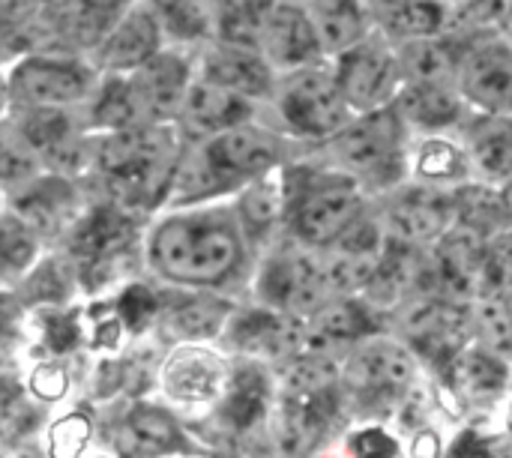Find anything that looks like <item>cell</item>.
<instances>
[{
    "instance_id": "f1b7e54d",
    "label": "cell",
    "mask_w": 512,
    "mask_h": 458,
    "mask_svg": "<svg viewBox=\"0 0 512 458\" xmlns=\"http://www.w3.org/2000/svg\"><path fill=\"white\" fill-rule=\"evenodd\" d=\"M396 111L423 129H444L462 117V99L453 87L405 84L396 96Z\"/></svg>"
},
{
    "instance_id": "f546056e",
    "label": "cell",
    "mask_w": 512,
    "mask_h": 458,
    "mask_svg": "<svg viewBox=\"0 0 512 458\" xmlns=\"http://www.w3.org/2000/svg\"><path fill=\"white\" fill-rule=\"evenodd\" d=\"M306 12L315 24L321 51L342 57L366 39V9L357 3H312Z\"/></svg>"
},
{
    "instance_id": "5bb4252c",
    "label": "cell",
    "mask_w": 512,
    "mask_h": 458,
    "mask_svg": "<svg viewBox=\"0 0 512 458\" xmlns=\"http://www.w3.org/2000/svg\"><path fill=\"white\" fill-rule=\"evenodd\" d=\"M21 141L66 174L81 171L90 159L96 162V150L90 153V147L75 135V126L63 108H33L21 120Z\"/></svg>"
},
{
    "instance_id": "f35d334b",
    "label": "cell",
    "mask_w": 512,
    "mask_h": 458,
    "mask_svg": "<svg viewBox=\"0 0 512 458\" xmlns=\"http://www.w3.org/2000/svg\"><path fill=\"white\" fill-rule=\"evenodd\" d=\"M339 384V366L315 351L303 354L288 363L285 369V396H315V393H330Z\"/></svg>"
},
{
    "instance_id": "8992f818",
    "label": "cell",
    "mask_w": 512,
    "mask_h": 458,
    "mask_svg": "<svg viewBox=\"0 0 512 458\" xmlns=\"http://www.w3.org/2000/svg\"><path fill=\"white\" fill-rule=\"evenodd\" d=\"M282 114L303 135H339L345 129L348 102L336 75L303 69L282 90Z\"/></svg>"
},
{
    "instance_id": "277c9868",
    "label": "cell",
    "mask_w": 512,
    "mask_h": 458,
    "mask_svg": "<svg viewBox=\"0 0 512 458\" xmlns=\"http://www.w3.org/2000/svg\"><path fill=\"white\" fill-rule=\"evenodd\" d=\"M402 132V114L396 111V105H387L348 123L336 135L333 150L342 165H348L360 177L390 180L396 177L402 162Z\"/></svg>"
},
{
    "instance_id": "1f68e13d",
    "label": "cell",
    "mask_w": 512,
    "mask_h": 458,
    "mask_svg": "<svg viewBox=\"0 0 512 458\" xmlns=\"http://www.w3.org/2000/svg\"><path fill=\"white\" fill-rule=\"evenodd\" d=\"M453 201H456V213H459L456 225L471 228L483 240H492V237L510 231L507 222H512V216L507 201H504V192H495L489 186H465L453 195Z\"/></svg>"
},
{
    "instance_id": "9a60e30c",
    "label": "cell",
    "mask_w": 512,
    "mask_h": 458,
    "mask_svg": "<svg viewBox=\"0 0 512 458\" xmlns=\"http://www.w3.org/2000/svg\"><path fill=\"white\" fill-rule=\"evenodd\" d=\"M459 87L483 111L495 117L512 114V45L489 42L471 51Z\"/></svg>"
},
{
    "instance_id": "e575fe53",
    "label": "cell",
    "mask_w": 512,
    "mask_h": 458,
    "mask_svg": "<svg viewBox=\"0 0 512 458\" xmlns=\"http://www.w3.org/2000/svg\"><path fill=\"white\" fill-rule=\"evenodd\" d=\"M471 156L489 177L512 180V117H486L471 129Z\"/></svg>"
},
{
    "instance_id": "ba28073f",
    "label": "cell",
    "mask_w": 512,
    "mask_h": 458,
    "mask_svg": "<svg viewBox=\"0 0 512 458\" xmlns=\"http://www.w3.org/2000/svg\"><path fill=\"white\" fill-rule=\"evenodd\" d=\"M327 273L324 264H318L309 255H279L270 258L261 270L258 291L264 303L285 315H309L324 306L327 294Z\"/></svg>"
},
{
    "instance_id": "7402d4cb",
    "label": "cell",
    "mask_w": 512,
    "mask_h": 458,
    "mask_svg": "<svg viewBox=\"0 0 512 458\" xmlns=\"http://www.w3.org/2000/svg\"><path fill=\"white\" fill-rule=\"evenodd\" d=\"M159 54V18L153 9L132 6L99 51V63L111 72H138Z\"/></svg>"
},
{
    "instance_id": "7c38bea8",
    "label": "cell",
    "mask_w": 512,
    "mask_h": 458,
    "mask_svg": "<svg viewBox=\"0 0 512 458\" xmlns=\"http://www.w3.org/2000/svg\"><path fill=\"white\" fill-rule=\"evenodd\" d=\"M405 330H408L411 345L423 357L450 369V363L465 351V336L471 333V318L462 306L429 300L408 315Z\"/></svg>"
},
{
    "instance_id": "816d5d0a",
    "label": "cell",
    "mask_w": 512,
    "mask_h": 458,
    "mask_svg": "<svg viewBox=\"0 0 512 458\" xmlns=\"http://www.w3.org/2000/svg\"><path fill=\"white\" fill-rule=\"evenodd\" d=\"M33 174V159L24 153V144L15 147L12 141H6L3 147V180L6 186H15L18 180H27Z\"/></svg>"
},
{
    "instance_id": "44dd1931",
    "label": "cell",
    "mask_w": 512,
    "mask_h": 458,
    "mask_svg": "<svg viewBox=\"0 0 512 458\" xmlns=\"http://www.w3.org/2000/svg\"><path fill=\"white\" fill-rule=\"evenodd\" d=\"M225 381V366L204 348H180L162 369V387L174 402L198 405L216 399Z\"/></svg>"
},
{
    "instance_id": "83f0119b",
    "label": "cell",
    "mask_w": 512,
    "mask_h": 458,
    "mask_svg": "<svg viewBox=\"0 0 512 458\" xmlns=\"http://www.w3.org/2000/svg\"><path fill=\"white\" fill-rule=\"evenodd\" d=\"M18 219L30 231H57L75 210V192L63 180H39L30 183L18 198Z\"/></svg>"
},
{
    "instance_id": "836d02e7",
    "label": "cell",
    "mask_w": 512,
    "mask_h": 458,
    "mask_svg": "<svg viewBox=\"0 0 512 458\" xmlns=\"http://www.w3.org/2000/svg\"><path fill=\"white\" fill-rule=\"evenodd\" d=\"M267 399H270L267 375L258 366H243V369H237V375L231 381V390L225 396L222 414L231 423V429L243 432V429H252L264 417Z\"/></svg>"
},
{
    "instance_id": "cb8c5ba5",
    "label": "cell",
    "mask_w": 512,
    "mask_h": 458,
    "mask_svg": "<svg viewBox=\"0 0 512 458\" xmlns=\"http://www.w3.org/2000/svg\"><path fill=\"white\" fill-rule=\"evenodd\" d=\"M204 81L225 87L231 93H240L246 99L264 96L273 87V75H270L267 60L255 51H243V48H231V45H222V48L207 54Z\"/></svg>"
},
{
    "instance_id": "db71d44e",
    "label": "cell",
    "mask_w": 512,
    "mask_h": 458,
    "mask_svg": "<svg viewBox=\"0 0 512 458\" xmlns=\"http://www.w3.org/2000/svg\"><path fill=\"white\" fill-rule=\"evenodd\" d=\"M441 453V441L435 432H420L414 447H411V458H438Z\"/></svg>"
},
{
    "instance_id": "d590c367",
    "label": "cell",
    "mask_w": 512,
    "mask_h": 458,
    "mask_svg": "<svg viewBox=\"0 0 512 458\" xmlns=\"http://www.w3.org/2000/svg\"><path fill=\"white\" fill-rule=\"evenodd\" d=\"M90 117H93V126H102L111 135L114 132H126V129L147 126L144 123V114L138 108L132 81L129 78H120V75H111L102 84V90H99V96H96V102L90 108Z\"/></svg>"
},
{
    "instance_id": "b9f144b4",
    "label": "cell",
    "mask_w": 512,
    "mask_h": 458,
    "mask_svg": "<svg viewBox=\"0 0 512 458\" xmlns=\"http://www.w3.org/2000/svg\"><path fill=\"white\" fill-rule=\"evenodd\" d=\"M477 327L492 354L501 360L512 357V306L504 297H486L477 312Z\"/></svg>"
},
{
    "instance_id": "603a6c76",
    "label": "cell",
    "mask_w": 512,
    "mask_h": 458,
    "mask_svg": "<svg viewBox=\"0 0 512 458\" xmlns=\"http://www.w3.org/2000/svg\"><path fill=\"white\" fill-rule=\"evenodd\" d=\"M396 57L402 72L408 75V84H435V87H453L456 78H462L468 60L462 48H456L450 39L441 36L405 42Z\"/></svg>"
},
{
    "instance_id": "ffe728a7",
    "label": "cell",
    "mask_w": 512,
    "mask_h": 458,
    "mask_svg": "<svg viewBox=\"0 0 512 458\" xmlns=\"http://www.w3.org/2000/svg\"><path fill=\"white\" fill-rule=\"evenodd\" d=\"M336 411H339L336 390L315 393V396H285L282 420H279V444L285 456L312 453L327 435V426L336 417Z\"/></svg>"
},
{
    "instance_id": "4fadbf2b",
    "label": "cell",
    "mask_w": 512,
    "mask_h": 458,
    "mask_svg": "<svg viewBox=\"0 0 512 458\" xmlns=\"http://www.w3.org/2000/svg\"><path fill=\"white\" fill-rule=\"evenodd\" d=\"M129 81H132V90H135V99L147 126L180 114L192 90L186 60H180L177 54H162V51L150 63H144L138 72H132Z\"/></svg>"
},
{
    "instance_id": "e0dca14e",
    "label": "cell",
    "mask_w": 512,
    "mask_h": 458,
    "mask_svg": "<svg viewBox=\"0 0 512 458\" xmlns=\"http://www.w3.org/2000/svg\"><path fill=\"white\" fill-rule=\"evenodd\" d=\"M252 117V102L240 93H231L225 87H216L210 81H198L192 84L186 105L180 111L183 129L195 138H219L231 129L246 126V120Z\"/></svg>"
},
{
    "instance_id": "74e56055",
    "label": "cell",
    "mask_w": 512,
    "mask_h": 458,
    "mask_svg": "<svg viewBox=\"0 0 512 458\" xmlns=\"http://www.w3.org/2000/svg\"><path fill=\"white\" fill-rule=\"evenodd\" d=\"M267 6L270 3H222L219 6V36L231 48L264 51L267 30Z\"/></svg>"
},
{
    "instance_id": "8fae6325",
    "label": "cell",
    "mask_w": 512,
    "mask_h": 458,
    "mask_svg": "<svg viewBox=\"0 0 512 458\" xmlns=\"http://www.w3.org/2000/svg\"><path fill=\"white\" fill-rule=\"evenodd\" d=\"M486 249H489V243L480 234H474L471 228H465V225L450 228L435 243V255H432V267H435L441 294H453V297L483 294Z\"/></svg>"
},
{
    "instance_id": "2e32d148",
    "label": "cell",
    "mask_w": 512,
    "mask_h": 458,
    "mask_svg": "<svg viewBox=\"0 0 512 458\" xmlns=\"http://www.w3.org/2000/svg\"><path fill=\"white\" fill-rule=\"evenodd\" d=\"M453 213H456V201L450 195L417 186L396 201L390 213V237L414 249L438 243L450 231Z\"/></svg>"
},
{
    "instance_id": "bcb514c9",
    "label": "cell",
    "mask_w": 512,
    "mask_h": 458,
    "mask_svg": "<svg viewBox=\"0 0 512 458\" xmlns=\"http://www.w3.org/2000/svg\"><path fill=\"white\" fill-rule=\"evenodd\" d=\"M90 438V420L81 417V414H72L66 420H60L54 429H51V438H48V456L51 458H78L84 444Z\"/></svg>"
},
{
    "instance_id": "7a4b0ae2",
    "label": "cell",
    "mask_w": 512,
    "mask_h": 458,
    "mask_svg": "<svg viewBox=\"0 0 512 458\" xmlns=\"http://www.w3.org/2000/svg\"><path fill=\"white\" fill-rule=\"evenodd\" d=\"M150 258L156 270L174 282L213 285L237 267L240 237L222 213H186L156 228Z\"/></svg>"
},
{
    "instance_id": "d6a6232c",
    "label": "cell",
    "mask_w": 512,
    "mask_h": 458,
    "mask_svg": "<svg viewBox=\"0 0 512 458\" xmlns=\"http://www.w3.org/2000/svg\"><path fill=\"white\" fill-rule=\"evenodd\" d=\"M450 378L462 393L474 399H489L507 387V366L489 348H465L450 363Z\"/></svg>"
},
{
    "instance_id": "ee69618b",
    "label": "cell",
    "mask_w": 512,
    "mask_h": 458,
    "mask_svg": "<svg viewBox=\"0 0 512 458\" xmlns=\"http://www.w3.org/2000/svg\"><path fill=\"white\" fill-rule=\"evenodd\" d=\"M36 231H30L21 219L6 216L3 219V231H0V255H3V267L6 273H21L30 267V261L36 258Z\"/></svg>"
},
{
    "instance_id": "4316f807",
    "label": "cell",
    "mask_w": 512,
    "mask_h": 458,
    "mask_svg": "<svg viewBox=\"0 0 512 458\" xmlns=\"http://www.w3.org/2000/svg\"><path fill=\"white\" fill-rule=\"evenodd\" d=\"M123 12H129L120 3H57L48 6V15L57 30H63L69 39L81 45H96L114 33V27L123 21Z\"/></svg>"
},
{
    "instance_id": "ab89813d",
    "label": "cell",
    "mask_w": 512,
    "mask_h": 458,
    "mask_svg": "<svg viewBox=\"0 0 512 458\" xmlns=\"http://www.w3.org/2000/svg\"><path fill=\"white\" fill-rule=\"evenodd\" d=\"M228 312H231V306L222 303V300L195 297V300L180 303V306L171 312V327H174L177 333H183V336L207 339V336H216V333L225 327Z\"/></svg>"
},
{
    "instance_id": "60d3db41",
    "label": "cell",
    "mask_w": 512,
    "mask_h": 458,
    "mask_svg": "<svg viewBox=\"0 0 512 458\" xmlns=\"http://www.w3.org/2000/svg\"><path fill=\"white\" fill-rule=\"evenodd\" d=\"M282 210H285V189L276 177L255 180L240 198V216L249 231L270 228L282 216Z\"/></svg>"
},
{
    "instance_id": "c3c4849f",
    "label": "cell",
    "mask_w": 512,
    "mask_h": 458,
    "mask_svg": "<svg viewBox=\"0 0 512 458\" xmlns=\"http://www.w3.org/2000/svg\"><path fill=\"white\" fill-rule=\"evenodd\" d=\"M153 312H156V300H153V294H150L147 288H141V285L129 288V291L120 297V318H123L126 327H132V330L144 327V324L153 318Z\"/></svg>"
},
{
    "instance_id": "52a82bcc",
    "label": "cell",
    "mask_w": 512,
    "mask_h": 458,
    "mask_svg": "<svg viewBox=\"0 0 512 458\" xmlns=\"http://www.w3.org/2000/svg\"><path fill=\"white\" fill-rule=\"evenodd\" d=\"M90 72L78 60L63 57H27L9 75V93L33 108H60L81 102L90 93Z\"/></svg>"
},
{
    "instance_id": "ac0fdd59",
    "label": "cell",
    "mask_w": 512,
    "mask_h": 458,
    "mask_svg": "<svg viewBox=\"0 0 512 458\" xmlns=\"http://www.w3.org/2000/svg\"><path fill=\"white\" fill-rule=\"evenodd\" d=\"M411 378H414L411 354L390 342L366 345L360 354H354L345 372L348 387L372 399H390L402 393L411 384Z\"/></svg>"
},
{
    "instance_id": "7bdbcfd3",
    "label": "cell",
    "mask_w": 512,
    "mask_h": 458,
    "mask_svg": "<svg viewBox=\"0 0 512 458\" xmlns=\"http://www.w3.org/2000/svg\"><path fill=\"white\" fill-rule=\"evenodd\" d=\"M417 171L426 177V180H459L465 174V156L456 144L444 141V138H432L423 144L420 150V162H417Z\"/></svg>"
},
{
    "instance_id": "681fc988",
    "label": "cell",
    "mask_w": 512,
    "mask_h": 458,
    "mask_svg": "<svg viewBox=\"0 0 512 458\" xmlns=\"http://www.w3.org/2000/svg\"><path fill=\"white\" fill-rule=\"evenodd\" d=\"M354 458H396L399 444L384 429H363L351 438Z\"/></svg>"
},
{
    "instance_id": "30bf717a",
    "label": "cell",
    "mask_w": 512,
    "mask_h": 458,
    "mask_svg": "<svg viewBox=\"0 0 512 458\" xmlns=\"http://www.w3.org/2000/svg\"><path fill=\"white\" fill-rule=\"evenodd\" d=\"M234 342L252 357L264 360H297L309 348V327L294 315L276 309H252L234 321Z\"/></svg>"
},
{
    "instance_id": "f5cc1de1",
    "label": "cell",
    "mask_w": 512,
    "mask_h": 458,
    "mask_svg": "<svg viewBox=\"0 0 512 458\" xmlns=\"http://www.w3.org/2000/svg\"><path fill=\"white\" fill-rule=\"evenodd\" d=\"M45 339H48V345H51L57 354H60V351H69V348L75 345V339H78V327H75L72 318L54 315V318L45 321Z\"/></svg>"
},
{
    "instance_id": "3957f363",
    "label": "cell",
    "mask_w": 512,
    "mask_h": 458,
    "mask_svg": "<svg viewBox=\"0 0 512 458\" xmlns=\"http://www.w3.org/2000/svg\"><path fill=\"white\" fill-rule=\"evenodd\" d=\"M276 159H279V144L273 135L252 129V126H240L219 138H210L204 150L198 153L192 174L183 171V177L192 195L222 192L252 177L261 180L276 165Z\"/></svg>"
},
{
    "instance_id": "f6af8a7d",
    "label": "cell",
    "mask_w": 512,
    "mask_h": 458,
    "mask_svg": "<svg viewBox=\"0 0 512 458\" xmlns=\"http://www.w3.org/2000/svg\"><path fill=\"white\" fill-rule=\"evenodd\" d=\"M512 288V228L492 237L486 249V273H483V294L501 297Z\"/></svg>"
},
{
    "instance_id": "5b68a950",
    "label": "cell",
    "mask_w": 512,
    "mask_h": 458,
    "mask_svg": "<svg viewBox=\"0 0 512 458\" xmlns=\"http://www.w3.org/2000/svg\"><path fill=\"white\" fill-rule=\"evenodd\" d=\"M402 66L399 57L381 39H363L357 48L339 57L336 81L345 93L348 108L357 111H378L387 108L390 96L396 93Z\"/></svg>"
},
{
    "instance_id": "8d00e7d4",
    "label": "cell",
    "mask_w": 512,
    "mask_h": 458,
    "mask_svg": "<svg viewBox=\"0 0 512 458\" xmlns=\"http://www.w3.org/2000/svg\"><path fill=\"white\" fill-rule=\"evenodd\" d=\"M453 9L456 6H447V3H387L381 9V15L393 36L414 42V39L438 36L450 24L447 12H453Z\"/></svg>"
},
{
    "instance_id": "4dcf8cb0",
    "label": "cell",
    "mask_w": 512,
    "mask_h": 458,
    "mask_svg": "<svg viewBox=\"0 0 512 458\" xmlns=\"http://www.w3.org/2000/svg\"><path fill=\"white\" fill-rule=\"evenodd\" d=\"M372 330H375V318H372V312L363 303L336 300V303L321 306L312 315L309 348L324 351V348L339 345V342H354V339H360V336H366Z\"/></svg>"
},
{
    "instance_id": "f907efd6",
    "label": "cell",
    "mask_w": 512,
    "mask_h": 458,
    "mask_svg": "<svg viewBox=\"0 0 512 458\" xmlns=\"http://www.w3.org/2000/svg\"><path fill=\"white\" fill-rule=\"evenodd\" d=\"M69 387V378L60 366H39L30 375V390L36 393V399L42 402H57Z\"/></svg>"
},
{
    "instance_id": "d4e9b609",
    "label": "cell",
    "mask_w": 512,
    "mask_h": 458,
    "mask_svg": "<svg viewBox=\"0 0 512 458\" xmlns=\"http://www.w3.org/2000/svg\"><path fill=\"white\" fill-rule=\"evenodd\" d=\"M135 234V225L123 207H99L93 210L72 234V252L84 264H102L117 249H123Z\"/></svg>"
},
{
    "instance_id": "d6986e66",
    "label": "cell",
    "mask_w": 512,
    "mask_h": 458,
    "mask_svg": "<svg viewBox=\"0 0 512 458\" xmlns=\"http://www.w3.org/2000/svg\"><path fill=\"white\" fill-rule=\"evenodd\" d=\"M264 51L282 66H306L321 51L315 24L306 6L297 3H270L267 6V30Z\"/></svg>"
},
{
    "instance_id": "7dc6e473",
    "label": "cell",
    "mask_w": 512,
    "mask_h": 458,
    "mask_svg": "<svg viewBox=\"0 0 512 458\" xmlns=\"http://www.w3.org/2000/svg\"><path fill=\"white\" fill-rule=\"evenodd\" d=\"M156 9L162 12V24L183 39H198L207 33V15L201 3H162Z\"/></svg>"
},
{
    "instance_id": "6da1fadb",
    "label": "cell",
    "mask_w": 512,
    "mask_h": 458,
    "mask_svg": "<svg viewBox=\"0 0 512 458\" xmlns=\"http://www.w3.org/2000/svg\"><path fill=\"white\" fill-rule=\"evenodd\" d=\"M180 162L177 132L165 123L105 135L96 147V168L117 207L147 210L168 192Z\"/></svg>"
},
{
    "instance_id": "484cf974",
    "label": "cell",
    "mask_w": 512,
    "mask_h": 458,
    "mask_svg": "<svg viewBox=\"0 0 512 458\" xmlns=\"http://www.w3.org/2000/svg\"><path fill=\"white\" fill-rule=\"evenodd\" d=\"M183 444L180 438V429L174 423V417L162 408H150V405H141L135 408L120 435H117V447L120 453L129 458L141 456H162V453H171Z\"/></svg>"
},
{
    "instance_id": "9c48e42d",
    "label": "cell",
    "mask_w": 512,
    "mask_h": 458,
    "mask_svg": "<svg viewBox=\"0 0 512 458\" xmlns=\"http://www.w3.org/2000/svg\"><path fill=\"white\" fill-rule=\"evenodd\" d=\"M360 216V195L351 180H321L303 192L294 228L312 246H333Z\"/></svg>"
}]
</instances>
